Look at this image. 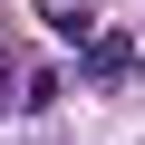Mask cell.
Segmentation results:
<instances>
[{
    "mask_svg": "<svg viewBox=\"0 0 145 145\" xmlns=\"http://www.w3.org/2000/svg\"><path fill=\"white\" fill-rule=\"evenodd\" d=\"M0 87H10V48H0Z\"/></svg>",
    "mask_w": 145,
    "mask_h": 145,
    "instance_id": "6da1fadb",
    "label": "cell"
}]
</instances>
